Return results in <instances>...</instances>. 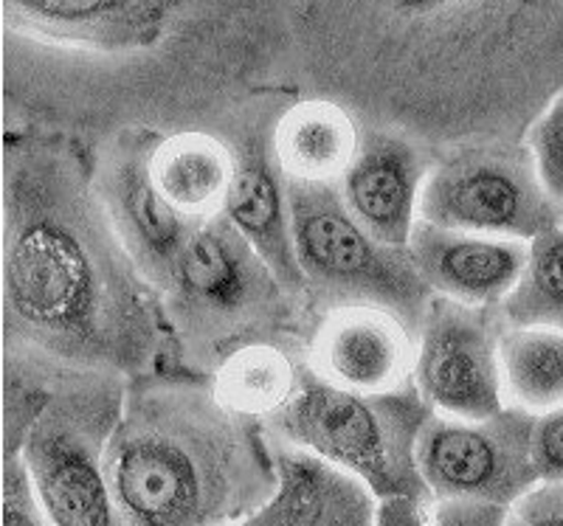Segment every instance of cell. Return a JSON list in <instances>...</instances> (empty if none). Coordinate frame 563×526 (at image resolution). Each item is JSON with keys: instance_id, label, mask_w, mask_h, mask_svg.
<instances>
[{"instance_id": "6da1fadb", "label": "cell", "mask_w": 563, "mask_h": 526, "mask_svg": "<svg viewBox=\"0 0 563 526\" xmlns=\"http://www.w3.org/2000/svg\"><path fill=\"white\" fill-rule=\"evenodd\" d=\"M173 347L161 295L115 237L93 175L54 138L3 153V358L135 380Z\"/></svg>"}, {"instance_id": "7a4b0ae2", "label": "cell", "mask_w": 563, "mask_h": 526, "mask_svg": "<svg viewBox=\"0 0 563 526\" xmlns=\"http://www.w3.org/2000/svg\"><path fill=\"white\" fill-rule=\"evenodd\" d=\"M104 468L130 526H245L282 488L268 425L189 372L128 380Z\"/></svg>"}, {"instance_id": "3957f363", "label": "cell", "mask_w": 563, "mask_h": 526, "mask_svg": "<svg viewBox=\"0 0 563 526\" xmlns=\"http://www.w3.org/2000/svg\"><path fill=\"white\" fill-rule=\"evenodd\" d=\"M184 372L214 374L225 358L274 340L299 304L225 214L195 225L161 293Z\"/></svg>"}, {"instance_id": "277c9868", "label": "cell", "mask_w": 563, "mask_h": 526, "mask_svg": "<svg viewBox=\"0 0 563 526\" xmlns=\"http://www.w3.org/2000/svg\"><path fill=\"white\" fill-rule=\"evenodd\" d=\"M431 414L415 385L355 394L319 380L308 366L294 403L265 425L276 443L358 479L378 501L429 499L417 468V439Z\"/></svg>"}, {"instance_id": "5b68a950", "label": "cell", "mask_w": 563, "mask_h": 526, "mask_svg": "<svg viewBox=\"0 0 563 526\" xmlns=\"http://www.w3.org/2000/svg\"><path fill=\"white\" fill-rule=\"evenodd\" d=\"M294 245L308 302L321 313L375 307L397 315L415 335L434 304L409 250L378 243L341 200L335 183H290Z\"/></svg>"}, {"instance_id": "8992f818", "label": "cell", "mask_w": 563, "mask_h": 526, "mask_svg": "<svg viewBox=\"0 0 563 526\" xmlns=\"http://www.w3.org/2000/svg\"><path fill=\"white\" fill-rule=\"evenodd\" d=\"M128 380L59 372L26 430L20 456L40 510L54 526H130L110 488L104 450Z\"/></svg>"}, {"instance_id": "52a82bcc", "label": "cell", "mask_w": 563, "mask_h": 526, "mask_svg": "<svg viewBox=\"0 0 563 526\" xmlns=\"http://www.w3.org/2000/svg\"><path fill=\"white\" fill-rule=\"evenodd\" d=\"M422 223L449 232L530 243L561 223L527 144L499 138L462 147L431 167L420 198Z\"/></svg>"}, {"instance_id": "ba28073f", "label": "cell", "mask_w": 563, "mask_h": 526, "mask_svg": "<svg viewBox=\"0 0 563 526\" xmlns=\"http://www.w3.org/2000/svg\"><path fill=\"white\" fill-rule=\"evenodd\" d=\"M536 419L510 405L490 419L431 414L417 439V468L429 499L516 510L541 484L532 465Z\"/></svg>"}, {"instance_id": "9c48e42d", "label": "cell", "mask_w": 563, "mask_h": 526, "mask_svg": "<svg viewBox=\"0 0 563 526\" xmlns=\"http://www.w3.org/2000/svg\"><path fill=\"white\" fill-rule=\"evenodd\" d=\"M499 310L437 295L417 335L415 389L434 414L490 419L507 409L501 385Z\"/></svg>"}, {"instance_id": "30bf717a", "label": "cell", "mask_w": 563, "mask_h": 526, "mask_svg": "<svg viewBox=\"0 0 563 526\" xmlns=\"http://www.w3.org/2000/svg\"><path fill=\"white\" fill-rule=\"evenodd\" d=\"M155 144L158 138H147L144 133L119 135L99 153L90 175L115 237L141 277L161 295L173 279L195 223L175 212L155 187L150 172Z\"/></svg>"}, {"instance_id": "8fae6325", "label": "cell", "mask_w": 563, "mask_h": 526, "mask_svg": "<svg viewBox=\"0 0 563 526\" xmlns=\"http://www.w3.org/2000/svg\"><path fill=\"white\" fill-rule=\"evenodd\" d=\"M417 335L397 315L375 307L321 313L308 366L324 383L355 394H391L415 385Z\"/></svg>"}, {"instance_id": "7c38bea8", "label": "cell", "mask_w": 563, "mask_h": 526, "mask_svg": "<svg viewBox=\"0 0 563 526\" xmlns=\"http://www.w3.org/2000/svg\"><path fill=\"white\" fill-rule=\"evenodd\" d=\"M178 7L113 0H7L0 20L9 34L90 54H133L164 40Z\"/></svg>"}, {"instance_id": "4fadbf2b", "label": "cell", "mask_w": 563, "mask_h": 526, "mask_svg": "<svg viewBox=\"0 0 563 526\" xmlns=\"http://www.w3.org/2000/svg\"><path fill=\"white\" fill-rule=\"evenodd\" d=\"M429 164L411 138L391 130H366L352 167L339 180L350 214L389 248L406 250L420 223V198Z\"/></svg>"}, {"instance_id": "5bb4252c", "label": "cell", "mask_w": 563, "mask_h": 526, "mask_svg": "<svg viewBox=\"0 0 563 526\" xmlns=\"http://www.w3.org/2000/svg\"><path fill=\"white\" fill-rule=\"evenodd\" d=\"M231 149L234 180L223 214L301 307L308 302V284L296 259L288 178L276 164L274 144L260 130H249Z\"/></svg>"}, {"instance_id": "9a60e30c", "label": "cell", "mask_w": 563, "mask_h": 526, "mask_svg": "<svg viewBox=\"0 0 563 526\" xmlns=\"http://www.w3.org/2000/svg\"><path fill=\"white\" fill-rule=\"evenodd\" d=\"M406 250L434 295L485 310L505 304L527 262V243L521 239L449 232L422 220Z\"/></svg>"}, {"instance_id": "2e32d148", "label": "cell", "mask_w": 563, "mask_h": 526, "mask_svg": "<svg viewBox=\"0 0 563 526\" xmlns=\"http://www.w3.org/2000/svg\"><path fill=\"white\" fill-rule=\"evenodd\" d=\"M276 454L279 495L245 526H375L378 499L358 479L288 445Z\"/></svg>"}, {"instance_id": "e0dca14e", "label": "cell", "mask_w": 563, "mask_h": 526, "mask_svg": "<svg viewBox=\"0 0 563 526\" xmlns=\"http://www.w3.org/2000/svg\"><path fill=\"white\" fill-rule=\"evenodd\" d=\"M361 127L352 113L330 99H305L276 122L271 144L282 175L290 183H335L361 149Z\"/></svg>"}, {"instance_id": "ac0fdd59", "label": "cell", "mask_w": 563, "mask_h": 526, "mask_svg": "<svg viewBox=\"0 0 563 526\" xmlns=\"http://www.w3.org/2000/svg\"><path fill=\"white\" fill-rule=\"evenodd\" d=\"M150 172L175 212L198 225L223 214L234 180V149L214 135L175 133L158 138Z\"/></svg>"}, {"instance_id": "d6986e66", "label": "cell", "mask_w": 563, "mask_h": 526, "mask_svg": "<svg viewBox=\"0 0 563 526\" xmlns=\"http://www.w3.org/2000/svg\"><path fill=\"white\" fill-rule=\"evenodd\" d=\"M305 369L279 340H263L225 358L209 383L223 409L268 423L294 403Z\"/></svg>"}, {"instance_id": "ffe728a7", "label": "cell", "mask_w": 563, "mask_h": 526, "mask_svg": "<svg viewBox=\"0 0 563 526\" xmlns=\"http://www.w3.org/2000/svg\"><path fill=\"white\" fill-rule=\"evenodd\" d=\"M499 366L510 409L544 417L563 405V333L505 327Z\"/></svg>"}, {"instance_id": "44dd1931", "label": "cell", "mask_w": 563, "mask_h": 526, "mask_svg": "<svg viewBox=\"0 0 563 526\" xmlns=\"http://www.w3.org/2000/svg\"><path fill=\"white\" fill-rule=\"evenodd\" d=\"M505 327L563 333V223L527 243L521 279L499 307Z\"/></svg>"}, {"instance_id": "7402d4cb", "label": "cell", "mask_w": 563, "mask_h": 526, "mask_svg": "<svg viewBox=\"0 0 563 526\" xmlns=\"http://www.w3.org/2000/svg\"><path fill=\"white\" fill-rule=\"evenodd\" d=\"M536 161L538 178L544 183L547 194L563 205V90L547 104L544 113H538L532 127H527L525 138Z\"/></svg>"}, {"instance_id": "603a6c76", "label": "cell", "mask_w": 563, "mask_h": 526, "mask_svg": "<svg viewBox=\"0 0 563 526\" xmlns=\"http://www.w3.org/2000/svg\"><path fill=\"white\" fill-rule=\"evenodd\" d=\"M3 526H54L40 510L20 450H3Z\"/></svg>"}, {"instance_id": "cb8c5ba5", "label": "cell", "mask_w": 563, "mask_h": 526, "mask_svg": "<svg viewBox=\"0 0 563 526\" xmlns=\"http://www.w3.org/2000/svg\"><path fill=\"white\" fill-rule=\"evenodd\" d=\"M532 465L541 484H563V405L536 419Z\"/></svg>"}, {"instance_id": "d4e9b609", "label": "cell", "mask_w": 563, "mask_h": 526, "mask_svg": "<svg viewBox=\"0 0 563 526\" xmlns=\"http://www.w3.org/2000/svg\"><path fill=\"white\" fill-rule=\"evenodd\" d=\"M512 510L485 501H429V526H510Z\"/></svg>"}, {"instance_id": "484cf974", "label": "cell", "mask_w": 563, "mask_h": 526, "mask_svg": "<svg viewBox=\"0 0 563 526\" xmlns=\"http://www.w3.org/2000/svg\"><path fill=\"white\" fill-rule=\"evenodd\" d=\"M512 515L521 526H563V484H538Z\"/></svg>"}, {"instance_id": "4316f807", "label": "cell", "mask_w": 563, "mask_h": 526, "mask_svg": "<svg viewBox=\"0 0 563 526\" xmlns=\"http://www.w3.org/2000/svg\"><path fill=\"white\" fill-rule=\"evenodd\" d=\"M431 499H384L375 507V526H429Z\"/></svg>"}, {"instance_id": "83f0119b", "label": "cell", "mask_w": 563, "mask_h": 526, "mask_svg": "<svg viewBox=\"0 0 563 526\" xmlns=\"http://www.w3.org/2000/svg\"><path fill=\"white\" fill-rule=\"evenodd\" d=\"M510 526H521V524H519V521H516V515H512V521H510Z\"/></svg>"}, {"instance_id": "f1b7e54d", "label": "cell", "mask_w": 563, "mask_h": 526, "mask_svg": "<svg viewBox=\"0 0 563 526\" xmlns=\"http://www.w3.org/2000/svg\"><path fill=\"white\" fill-rule=\"evenodd\" d=\"M561 223H563V205H561Z\"/></svg>"}]
</instances>
